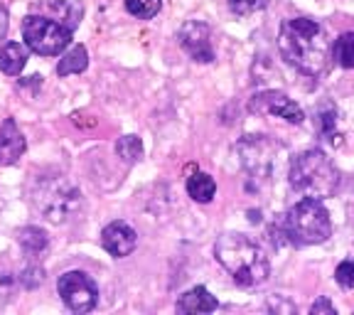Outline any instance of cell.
<instances>
[{
    "label": "cell",
    "instance_id": "1",
    "mask_svg": "<svg viewBox=\"0 0 354 315\" xmlns=\"http://www.w3.org/2000/svg\"><path fill=\"white\" fill-rule=\"evenodd\" d=\"M278 52L290 66L308 77H322L330 69L332 44L327 30L310 17H290L278 33Z\"/></svg>",
    "mask_w": 354,
    "mask_h": 315
},
{
    "label": "cell",
    "instance_id": "2",
    "mask_svg": "<svg viewBox=\"0 0 354 315\" xmlns=\"http://www.w3.org/2000/svg\"><path fill=\"white\" fill-rule=\"evenodd\" d=\"M214 256L232 273L234 281L243 288L261 286L268 278V273H271V266H268L263 249L256 242H251L246 234H221L214 244Z\"/></svg>",
    "mask_w": 354,
    "mask_h": 315
},
{
    "label": "cell",
    "instance_id": "3",
    "mask_svg": "<svg viewBox=\"0 0 354 315\" xmlns=\"http://www.w3.org/2000/svg\"><path fill=\"white\" fill-rule=\"evenodd\" d=\"M339 175L322 150H305L290 163V188L303 197L325 199L335 195Z\"/></svg>",
    "mask_w": 354,
    "mask_h": 315
},
{
    "label": "cell",
    "instance_id": "4",
    "mask_svg": "<svg viewBox=\"0 0 354 315\" xmlns=\"http://www.w3.org/2000/svg\"><path fill=\"white\" fill-rule=\"evenodd\" d=\"M281 222L288 234V242L300 244V246L322 244L332 234V222L325 205H322V199L303 197L288 210V215Z\"/></svg>",
    "mask_w": 354,
    "mask_h": 315
},
{
    "label": "cell",
    "instance_id": "5",
    "mask_svg": "<svg viewBox=\"0 0 354 315\" xmlns=\"http://www.w3.org/2000/svg\"><path fill=\"white\" fill-rule=\"evenodd\" d=\"M22 37L35 55L57 57L72 44V30L52 17L28 15L22 22Z\"/></svg>",
    "mask_w": 354,
    "mask_h": 315
},
{
    "label": "cell",
    "instance_id": "6",
    "mask_svg": "<svg viewBox=\"0 0 354 315\" xmlns=\"http://www.w3.org/2000/svg\"><path fill=\"white\" fill-rule=\"evenodd\" d=\"M236 153L241 155V165L249 170V175L268 180L276 168V155L281 153V145L273 143L268 136H243L236 145Z\"/></svg>",
    "mask_w": 354,
    "mask_h": 315
},
{
    "label": "cell",
    "instance_id": "7",
    "mask_svg": "<svg viewBox=\"0 0 354 315\" xmlns=\"http://www.w3.org/2000/svg\"><path fill=\"white\" fill-rule=\"evenodd\" d=\"M35 202H37L39 210L47 215V219L66 222L77 212L79 202H82V192H79L77 188H72L66 180L57 177V180H52L50 185H44V188L39 190V197L35 199Z\"/></svg>",
    "mask_w": 354,
    "mask_h": 315
},
{
    "label": "cell",
    "instance_id": "8",
    "mask_svg": "<svg viewBox=\"0 0 354 315\" xmlns=\"http://www.w3.org/2000/svg\"><path fill=\"white\" fill-rule=\"evenodd\" d=\"M57 291H59L66 308L74 313H88L99 303V288L82 271H66L64 276H59Z\"/></svg>",
    "mask_w": 354,
    "mask_h": 315
},
{
    "label": "cell",
    "instance_id": "9",
    "mask_svg": "<svg viewBox=\"0 0 354 315\" xmlns=\"http://www.w3.org/2000/svg\"><path fill=\"white\" fill-rule=\"evenodd\" d=\"M177 42L192 57L194 62H212L214 60V47H212V30L202 20H187L177 33Z\"/></svg>",
    "mask_w": 354,
    "mask_h": 315
},
{
    "label": "cell",
    "instance_id": "10",
    "mask_svg": "<svg viewBox=\"0 0 354 315\" xmlns=\"http://www.w3.org/2000/svg\"><path fill=\"white\" fill-rule=\"evenodd\" d=\"M251 111L256 114H268V116H278V118H286L288 123H303L305 121V114L298 104H295L290 96H286L283 91H261L251 99Z\"/></svg>",
    "mask_w": 354,
    "mask_h": 315
},
{
    "label": "cell",
    "instance_id": "11",
    "mask_svg": "<svg viewBox=\"0 0 354 315\" xmlns=\"http://www.w3.org/2000/svg\"><path fill=\"white\" fill-rule=\"evenodd\" d=\"M136 244H138V234L133 232L126 222H111V224L104 227V232H101V246L111 256H116V259L133 254Z\"/></svg>",
    "mask_w": 354,
    "mask_h": 315
},
{
    "label": "cell",
    "instance_id": "12",
    "mask_svg": "<svg viewBox=\"0 0 354 315\" xmlns=\"http://www.w3.org/2000/svg\"><path fill=\"white\" fill-rule=\"evenodd\" d=\"M28 143H25V136L17 128L15 118H6L3 126H0V165H12V163L20 161V155L25 153Z\"/></svg>",
    "mask_w": 354,
    "mask_h": 315
},
{
    "label": "cell",
    "instance_id": "13",
    "mask_svg": "<svg viewBox=\"0 0 354 315\" xmlns=\"http://www.w3.org/2000/svg\"><path fill=\"white\" fill-rule=\"evenodd\" d=\"M216 308L219 303L205 286L189 288L187 294H183L177 300V313H212Z\"/></svg>",
    "mask_w": 354,
    "mask_h": 315
},
{
    "label": "cell",
    "instance_id": "14",
    "mask_svg": "<svg viewBox=\"0 0 354 315\" xmlns=\"http://www.w3.org/2000/svg\"><path fill=\"white\" fill-rule=\"evenodd\" d=\"M28 64V50L20 42H6L0 47V72L8 77H17Z\"/></svg>",
    "mask_w": 354,
    "mask_h": 315
},
{
    "label": "cell",
    "instance_id": "15",
    "mask_svg": "<svg viewBox=\"0 0 354 315\" xmlns=\"http://www.w3.org/2000/svg\"><path fill=\"white\" fill-rule=\"evenodd\" d=\"M88 66V52L84 44H77L72 50L62 55L59 64H57V74L59 77H69V74H82Z\"/></svg>",
    "mask_w": 354,
    "mask_h": 315
},
{
    "label": "cell",
    "instance_id": "16",
    "mask_svg": "<svg viewBox=\"0 0 354 315\" xmlns=\"http://www.w3.org/2000/svg\"><path fill=\"white\" fill-rule=\"evenodd\" d=\"M187 192L194 202H212V197L216 195V183L214 177H209L207 172H194L192 177H187Z\"/></svg>",
    "mask_w": 354,
    "mask_h": 315
},
{
    "label": "cell",
    "instance_id": "17",
    "mask_svg": "<svg viewBox=\"0 0 354 315\" xmlns=\"http://www.w3.org/2000/svg\"><path fill=\"white\" fill-rule=\"evenodd\" d=\"M332 60L344 69H354V33H344L332 44Z\"/></svg>",
    "mask_w": 354,
    "mask_h": 315
},
{
    "label": "cell",
    "instance_id": "18",
    "mask_svg": "<svg viewBox=\"0 0 354 315\" xmlns=\"http://www.w3.org/2000/svg\"><path fill=\"white\" fill-rule=\"evenodd\" d=\"M17 242L28 254H39V251L47 246V234L39 227H25L17 232Z\"/></svg>",
    "mask_w": 354,
    "mask_h": 315
},
{
    "label": "cell",
    "instance_id": "19",
    "mask_svg": "<svg viewBox=\"0 0 354 315\" xmlns=\"http://www.w3.org/2000/svg\"><path fill=\"white\" fill-rule=\"evenodd\" d=\"M317 128H320V133L325 136L327 141H337L339 136V116H337V109H332V106H327V109H322L320 114H317Z\"/></svg>",
    "mask_w": 354,
    "mask_h": 315
},
{
    "label": "cell",
    "instance_id": "20",
    "mask_svg": "<svg viewBox=\"0 0 354 315\" xmlns=\"http://www.w3.org/2000/svg\"><path fill=\"white\" fill-rule=\"evenodd\" d=\"M162 0H126V10L140 20H150L160 12Z\"/></svg>",
    "mask_w": 354,
    "mask_h": 315
},
{
    "label": "cell",
    "instance_id": "21",
    "mask_svg": "<svg viewBox=\"0 0 354 315\" xmlns=\"http://www.w3.org/2000/svg\"><path fill=\"white\" fill-rule=\"evenodd\" d=\"M116 153L121 155L126 163H136L143 155V143H140L138 136H123L116 143Z\"/></svg>",
    "mask_w": 354,
    "mask_h": 315
},
{
    "label": "cell",
    "instance_id": "22",
    "mask_svg": "<svg viewBox=\"0 0 354 315\" xmlns=\"http://www.w3.org/2000/svg\"><path fill=\"white\" fill-rule=\"evenodd\" d=\"M268 3H271V0H229V8H232L234 15L246 17V15H251V12L263 10Z\"/></svg>",
    "mask_w": 354,
    "mask_h": 315
},
{
    "label": "cell",
    "instance_id": "23",
    "mask_svg": "<svg viewBox=\"0 0 354 315\" xmlns=\"http://www.w3.org/2000/svg\"><path fill=\"white\" fill-rule=\"evenodd\" d=\"M335 278L342 288H354V261L347 259L337 266V271H335Z\"/></svg>",
    "mask_w": 354,
    "mask_h": 315
},
{
    "label": "cell",
    "instance_id": "24",
    "mask_svg": "<svg viewBox=\"0 0 354 315\" xmlns=\"http://www.w3.org/2000/svg\"><path fill=\"white\" fill-rule=\"evenodd\" d=\"M42 278H44L42 276V269H28V271L20 276V281L25 283L28 288H35L37 283H42Z\"/></svg>",
    "mask_w": 354,
    "mask_h": 315
},
{
    "label": "cell",
    "instance_id": "25",
    "mask_svg": "<svg viewBox=\"0 0 354 315\" xmlns=\"http://www.w3.org/2000/svg\"><path fill=\"white\" fill-rule=\"evenodd\" d=\"M310 313L313 315H320V313H325V315H335L337 310H335V305L330 303L327 298H320L317 303H313V308H310Z\"/></svg>",
    "mask_w": 354,
    "mask_h": 315
},
{
    "label": "cell",
    "instance_id": "26",
    "mask_svg": "<svg viewBox=\"0 0 354 315\" xmlns=\"http://www.w3.org/2000/svg\"><path fill=\"white\" fill-rule=\"evenodd\" d=\"M8 28H10V15H8V8L0 3V39H6Z\"/></svg>",
    "mask_w": 354,
    "mask_h": 315
}]
</instances>
